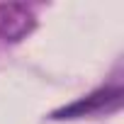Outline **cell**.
Instances as JSON below:
<instances>
[{"mask_svg":"<svg viewBox=\"0 0 124 124\" xmlns=\"http://www.w3.org/2000/svg\"><path fill=\"white\" fill-rule=\"evenodd\" d=\"M37 20L27 5H0V39L20 41L34 29Z\"/></svg>","mask_w":124,"mask_h":124,"instance_id":"7a4b0ae2","label":"cell"},{"mask_svg":"<svg viewBox=\"0 0 124 124\" xmlns=\"http://www.w3.org/2000/svg\"><path fill=\"white\" fill-rule=\"evenodd\" d=\"M119 100H122V88H102L68 107H63L61 112H56L54 117L56 119H73V117H88V114H97V112H107V109H114L119 107Z\"/></svg>","mask_w":124,"mask_h":124,"instance_id":"6da1fadb","label":"cell"}]
</instances>
